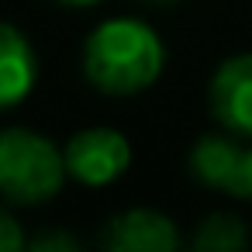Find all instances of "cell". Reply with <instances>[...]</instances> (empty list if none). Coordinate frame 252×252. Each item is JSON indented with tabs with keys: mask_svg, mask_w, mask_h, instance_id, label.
<instances>
[{
	"mask_svg": "<svg viewBox=\"0 0 252 252\" xmlns=\"http://www.w3.org/2000/svg\"><path fill=\"white\" fill-rule=\"evenodd\" d=\"M104 245L114 252H173L180 245V231L173 218L149 207H131L107 221Z\"/></svg>",
	"mask_w": 252,
	"mask_h": 252,
	"instance_id": "8992f818",
	"label": "cell"
},
{
	"mask_svg": "<svg viewBox=\"0 0 252 252\" xmlns=\"http://www.w3.org/2000/svg\"><path fill=\"white\" fill-rule=\"evenodd\" d=\"M21 245H25V231H21L18 218L0 207V252H14Z\"/></svg>",
	"mask_w": 252,
	"mask_h": 252,
	"instance_id": "9c48e42d",
	"label": "cell"
},
{
	"mask_svg": "<svg viewBox=\"0 0 252 252\" xmlns=\"http://www.w3.org/2000/svg\"><path fill=\"white\" fill-rule=\"evenodd\" d=\"M211 111L231 135H252V52L231 56L214 69Z\"/></svg>",
	"mask_w": 252,
	"mask_h": 252,
	"instance_id": "5b68a950",
	"label": "cell"
},
{
	"mask_svg": "<svg viewBox=\"0 0 252 252\" xmlns=\"http://www.w3.org/2000/svg\"><path fill=\"white\" fill-rule=\"evenodd\" d=\"M193 245L204 249V252H235V249H245L249 245V231L242 224V218L235 214H207L193 235Z\"/></svg>",
	"mask_w": 252,
	"mask_h": 252,
	"instance_id": "ba28073f",
	"label": "cell"
},
{
	"mask_svg": "<svg viewBox=\"0 0 252 252\" xmlns=\"http://www.w3.org/2000/svg\"><path fill=\"white\" fill-rule=\"evenodd\" d=\"M66 169L87 187H107L131 166V145L118 128H83L66 142Z\"/></svg>",
	"mask_w": 252,
	"mask_h": 252,
	"instance_id": "3957f363",
	"label": "cell"
},
{
	"mask_svg": "<svg viewBox=\"0 0 252 252\" xmlns=\"http://www.w3.org/2000/svg\"><path fill=\"white\" fill-rule=\"evenodd\" d=\"M38 83V56L21 28L0 21V111L21 104Z\"/></svg>",
	"mask_w": 252,
	"mask_h": 252,
	"instance_id": "52a82bcc",
	"label": "cell"
},
{
	"mask_svg": "<svg viewBox=\"0 0 252 252\" xmlns=\"http://www.w3.org/2000/svg\"><path fill=\"white\" fill-rule=\"evenodd\" d=\"M190 173L211 190L249 197V149L228 135H204L190 149Z\"/></svg>",
	"mask_w": 252,
	"mask_h": 252,
	"instance_id": "277c9868",
	"label": "cell"
},
{
	"mask_svg": "<svg viewBox=\"0 0 252 252\" xmlns=\"http://www.w3.org/2000/svg\"><path fill=\"white\" fill-rule=\"evenodd\" d=\"M145 4H176V0H145Z\"/></svg>",
	"mask_w": 252,
	"mask_h": 252,
	"instance_id": "4fadbf2b",
	"label": "cell"
},
{
	"mask_svg": "<svg viewBox=\"0 0 252 252\" xmlns=\"http://www.w3.org/2000/svg\"><path fill=\"white\" fill-rule=\"evenodd\" d=\"M32 245H35V249H42V252H49V249H80V238H76V235L52 231V235H38Z\"/></svg>",
	"mask_w": 252,
	"mask_h": 252,
	"instance_id": "30bf717a",
	"label": "cell"
},
{
	"mask_svg": "<svg viewBox=\"0 0 252 252\" xmlns=\"http://www.w3.org/2000/svg\"><path fill=\"white\" fill-rule=\"evenodd\" d=\"M166 66L162 38L138 18L100 21L83 45V69L104 94L128 97L159 80Z\"/></svg>",
	"mask_w": 252,
	"mask_h": 252,
	"instance_id": "6da1fadb",
	"label": "cell"
},
{
	"mask_svg": "<svg viewBox=\"0 0 252 252\" xmlns=\"http://www.w3.org/2000/svg\"><path fill=\"white\" fill-rule=\"evenodd\" d=\"M66 152L32 128H0V193L14 204H45L59 193Z\"/></svg>",
	"mask_w": 252,
	"mask_h": 252,
	"instance_id": "7a4b0ae2",
	"label": "cell"
},
{
	"mask_svg": "<svg viewBox=\"0 0 252 252\" xmlns=\"http://www.w3.org/2000/svg\"><path fill=\"white\" fill-rule=\"evenodd\" d=\"M63 4H69V7H90V4H97V0H63Z\"/></svg>",
	"mask_w": 252,
	"mask_h": 252,
	"instance_id": "8fae6325",
	"label": "cell"
},
{
	"mask_svg": "<svg viewBox=\"0 0 252 252\" xmlns=\"http://www.w3.org/2000/svg\"><path fill=\"white\" fill-rule=\"evenodd\" d=\"M249 197H252V149H249Z\"/></svg>",
	"mask_w": 252,
	"mask_h": 252,
	"instance_id": "7c38bea8",
	"label": "cell"
}]
</instances>
